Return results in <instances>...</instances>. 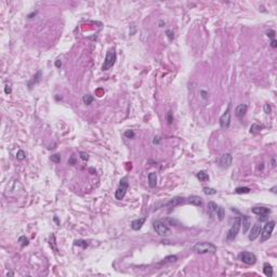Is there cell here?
Returning <instances> with one entry per match:
<instances>
[{
    "instance_id": "cell-29",
    "label": "cell",
    "mask_w": 277,
    "mask_h": 277,
    "mask_svg": "<svg viewBox=\"0 0 277 277\" xmlns=\"http://www.w3.org/2000/svg\"><path fill=\"white\" fill-rule=\"evenodd\" d=\"M25 158H26L25 152L22 151V149L18 151V153H16V159H18V160H23V159H25Z\"/></svg>"
},
{
    "instance_id": "cell-41",
    "label": "cell",
    "mask_w": 277,
    "mask_h": 277,
    "mask_svg": "<svg viewBox=\"0 0 277 277\" xmlns=\"http://www.w3.org/2000/svg\"><path fill=\"white\" fill-rule=\"evenodd\" d=\"M55 66L58 67V68H60V67L62 66V61H61L60 58H58V60H56V61H55Z\"/></svg>"
},
{
    "instance_id": "cell-1",
    "label": "cell",
    "mask_w": 277,
    "mask_h": 277,
    "mask_svg": "<svg viewBox=\"0 0 277 277\" xmlns=\"http://www.w3.org/2000/svg\"><path fill=\"white\" fill-rule=\"evenodd\" d=\"M193 251H195L199 255H206V253H210L213 255L217 252V247L208 241H202V242H197L196 245L193 247Z\"/></svg>"
},
{
    "instance_id": "cell-35",
    "label": "cell",
    "mask_w": 277,
    "mask_h": 277,
    "mask_svg": "<svg viewBox=\"0 0 277 277\" xmlns=\"http://www.w3.org/2000/svg\"><path fill=\"white\" fill-rule=\"evenodd\" d=\"M80 158L82 159V160H85V161H88V159H89V155L87 154V153H85V152H81L80 154Z\"/></svg>"
},
{
    "instance_id": "cell-27",
    "label": "cell",
    "mask_w": 277,
    "mask_h": 277,
    "mask_svg": "<svg viewBox=\"0 0 277 277\" xmlns=\"http://www.w3.org/2000/svg\"><path fill=\"white\" fill-rule=\"evenodd\" d=\"M250 188L247 187V186H242V187H237L234 192L236 193V194H248V193H250Z\"/></svg>"
},
{
    "instance_id": "cell-12",
    "label": "cell",
    "mask_w": 277,
    "mask_h": 277,
    "mask_svg": "<svg viewBox=\"0 0 277 277\" xmlns=\"http://www.w3.org/2000/svg\"><path fill=\"white\" fill-rule=\"evenodd\" d=\"M241 225H242V233L246 234L251 226V219L248 215H242V218H241Z\"/></svg>"
},
{
    "instance_id": "cell-32",
    "label": "cell",
    "mask_w": 277,
    "mask_h": 277,
    "mask_svg": "<svg viewBox=\"0 0 277 277\" xmlns=\"http://www.w3.org/2000/svg\"><path fill=\"white\" fill-rule=\"evenodd\" d=\"M50 159L53 161V162H55V164H60V162H61V156H60L58 154L52 155V156L50 157Z\"/></svg>"
},
{
    "instance_id": "cell-9",
    "label": "cell",
    "mask_w": 277,
    "mask_h": 277,
    "mask_svg": "<svg viewBox=\"0 0 277 277\" xmlns=\"http://www.w3.org/2000/svg\"><path fill=\"white\" fill-rule=\"evenodd\" d=\"M232 161H233V156L231 154L226 153V154H223L222 156L220 157V159L218 160V164H219V166L221 168L227 169L228 167H231V165H232Z\"/></svg>"
},
{
    "instance_id": "cell-30",
    "label": "cell",
    "mask_w": 277,
    "mask_h": 277,
    "mask_svg": "<svg viewBox=\"0 0 277 277\" xmlns=\"http://www.w3.org/2000/svg\"><path fill=\"white\" fill-rule=\"evenodd\" d=\"M18 242L21 244V246L22 247H25L28 245V239L26 238V236H21L20 238H18Z\"/></svg>"
},
{
    "instance_id": "cell-20",
    "label": "cell",
    "mask_w": 277,
    "mask_h": 277,
    "mask_svg": "<svg viewBox=\"0 0 277 277\" xmlns=\"http://www.w3.org/2000/svg\"><path fill=\"white\" fill-rule=\"evenodd\" d=\"M263 273L265 276L272 277L273 276V267L270 263H264L263 265Z\"/></svg>"
},
{
    "instance_id": "cell-43",
    "label": "cell",
    "mask_w": 277,
    "mask_h": 277,
    "mask_svg": "<svg viewBox=\"0 0 277 277\" xmlns=\"http://www.w3.org/2000/svg\"><path fill=\"white\" fill-rule=\"evenodd\" d=\"M271 47H272V48H276L277 47V41L275 40V39H273V40L271 41Z\"/></svg>"
},
{
    "instance_id": "cell-6",
    "label": "cell",
    "mask_w": 277,
    "mask_h": 277,
    "mask_svg": "<svg viewBox=\"0 0 277 277\" xmlns=\"http://www.w3.org/2000/svg\"><path fill=\"white\" fill-rule=\"evenodd\" d=\"M128 187H129V182H128V178L125 177L120 180V183H119V186L117 188L116 193H115V197L116 199L118 200H121L124 199V197L126 196V193L128 191Z\"/></svg>"
},
{
    "instance_id": "cell-36",
    "label": "cell",
    "mask_w": 277,
    "mask_h": 277,
    "mask_svg": "<svg viewBox=\"0 0 277 277\" xmlns=\"http://www.w3.org/2000/svg\"><path fill=\"white\" fill-rule=\"evenodd\" d=\"M264 112H265V114H271V112H272L271 105H270V104H267V103L264 105Z\"/></svg>"
},
{
    "instance_id": "cell-26",
    "label": "cell",
    "mask_w": 277,
    "mask_h": 277,
    "mask_svg": "<svg viewBox=\"0 0 277 277\" xmlns=\"http://www.w3.org/2000/svg\"><path fill=\"white\" fill-rule=\"evenodd\" d=\"M74 245L75 246H79V247H82L84 249H86L87 247L89 246V242L87 240H82V239H78V240H75V242H74Z\"/></svg>"
},
{
    "instance_id": "cell-33",
    "label": "cell",
    "mask_w": 277,
    "mask_h": 277,
    "mask_svg": "<svg viewBox=\"0 0 277 277\" xmlns=\"http://www.w3.org/2000/svg\"><path fill=\"white\" fill-rule=\"evenodd\" d=\"M275 35H276V33H275V31H272V29H270V31H266V36L270 37L271 39H275Z\"/></svg>"
},
{
    "instance_id": "cell-16",
    "label": "cell",
    "mask_w": 277,
    "mask_h": 277,
    "mask_svg": "<svg viewBox=\"0 0 277 277\" xmlns=\"http://www.w3.org/2000/svg\"><path fill=\"white\" fill-rule=\"evenodd\" d=\"M186 204H191V205L200 207L202 205V199L199 196H189L186 198Z\"/></svg>"
},
{
    "instance_id": "cell-40",
    "label": "cell",
    "mask_w": 277,
    "mask_h": 277,
    "mask_svg": "<svg viewBox=\"0 0 277 277\" xmlns=\"http://www.w3.org/2000/svg\"><path fill=\"white\" fill-rule=\"evenodd\" d=\"M172 121H173V119H172V112H169L168 113V124L171 125Z\"/></svg>"
},
{
    "instance_id": "cell-4",
    "label": "cell",
    "mask_w": 277,
    "mask_h": 277,
    "mask_svg": "<svg viewBox=\"0 0 277 277\" xmlns=\"http://www.w3.org/2000/svg\"><path fill=\"white\" fill-rule=\"evenodd\" d=\"M240 226H241V218L240 217H238V218H236L235 222L233 223L231 228L228 229L227 234H226V240L227 241L234 240V239L236 238L237 234H238V232H239V229H240Z\"/></svg>"
},
{
    "instance_id": "cell-25",
    "label": "cell",
    "mask_w": 277,
    "mask_h": 277,
    "mask_svg": "<svg viewBox=\"0 0 277 277\" xmlns=\"http://www.w3.org/2000/svg\"><path fill=\"white\" fill-rule=\"evenodd\" d=\"M82 101H84V103H85L86 105H90V104L94 101V98L91 94H85L84 98H82Z\"/></svg>"
},
{
    "instance_id": "cell-45",
    "label": "cell",
    "mask_w": 277,
    "mask_h": 277,
    "mask_svg": "<svg viewBox=\"0 0 277 277\" xmlns=\"http://www.w3.org/2000/svg\"><path fill=\"white\" fill-rule=\"evenodd\" d=\"M36 14H37V11H35V12H33V13L29 14V15H28L27 18H33V16H34V15H36Z\"/></svg>"
},
{
    "instance_id": "cell-42",
    "label": "cell",
    "mask_w": 277,
    "mask_h": 277,
    "mask_svg": "<svg viewBox=\"0 0 277 277\" xmlns=\"http://www.w3.org/2000/svg\"><path fill=\"white\" fill-rule=\"evenodd\" d=\"M11 91H12V90H11V88H10L9 86H8V85L5 86V93L9 94V93H11Z\"/></svg>"
},
{
    "instance_id": "cell-7",
    "label": "cell",
    "mask_w": 277,
    "mask_h": 277,
    "mask_svg": "<svg viewBox=\"0 0 277 277\" xmlns=\"http://www.w3.org/2000/svg\"><path fill=\"white\" fill-rule=\"evenodd\" d=\"M238 259L240 260L242 263L247 264V265H253L257 262V257L255 253L252 252H248V251H242L238 255Z\"/></svg>"
},
{
    "instance_id": "cell-11",
    "label": "cell",
    "mask_w": 277,
    "mask_h": 277,
    "mask_svg": "<svg viewBox=\"0 0 277 277\" xmlns=\"http://www.w3.org/2000/svg\"><path fill=\"white\" fill-rule=\"evenodd\" d=\"M182 204H186V198H183V197H174V198H171L168 202H166L165 206L175 207V206L182 205Z\"/></svg>"
},
{
    "instance_id": "cell-34",
    "label": "cell",
    "mask_w": 277,
    "mask_h": 277,
    "mask_svg": "<svg viewBox=\"0 0 277 277\" xmlns=\"http://www.w3.org/2000/svg\"><path fill=\"white\" fill-rule=\"evenodd\" d=\"M166 34H167V37L169 38V40H173V38H174V34H173V31H170V29H168V31H166Z\"/></svg>"
},
{
    "instance_id": "cell-15",
    "label": "cell",
    "mask_w": 277,
    "mask_h": 277,
    "mask_svg": "<svg viewBox=\"0 0 277 277\" xmlns=\"http://www.w3.org/2000/svg\"><path fill=\"white\" fill-rule=\"evenodd\" d=\"M247 109H248V106H247V105L240 104V105H238L236 107V109H235V115H236L238 118H242V117L246 115Z\"/></svg>"
},
{
    "instance_id": "cell-31",
    "label": "cell",
    "mask_w": 277,
    "mask_h": 277,
    "mask_svg": "<svg viewBox=\"0 0 277 277\" xmlns=\"http://www.w3.org/2000/svg\"><path fill=\"white\" fill-rule=\"evenodd\" d=\"M124 135H125V138H133L135 133H134L133 130H127L125 133H124Z\"/></svg>"
},
{
    "instance_id": "cell-18",
    "label": "cell",
    "mask_w": 277,
    "mask_h": 277,
    "mask_svg": "<svg viewBox=\"0 0 277 277\" xmlns=\"http://www.w3.org/2000/svg\"><path fill=\"white\" fill-rule=\"evenodd\" d=\"M148 185L152 188L156 187L157 185V174L156 172H151L148 174Z\"/></svg>"
},
{
    "instance_id": "cell-13",
    "label": "cell",
    "mask_w": 277,
    "mask_h": 277,
    "mask_svg": "<svg viewBox=\"0 0 277 277\" xmlns=\"http://www.w3.org/2000/svg\"><path fill=\"white\" fill-rule=\"evenodd\" d=\"M145 220H146V218H138V219L133 220L132 223H131V228H132L133 231L141 229L142 226H143V224L145 223Z\"/></svg>"
},
{
    "instance_id": "cell-38",
    "label": "cell",
    "mask_w": 277,
    "mask_h": 277,
    "mask_svg": "<svg viewBox=\"0 0 277 277\" xmlns=\"http://www.w3.org/2000/svg\"><path fill=\"white\" fill-rule=\"evenodd\" d=\"M267 220H268V215H260V217H259V221H260V222H265V221H267Z\"/></svg>"
},
{
    "instance_id": "cell-44",
    "label": "cell",
    "mask_w": 277,
    "mask_h": 277,
    "mask_svg": "<svg viewBox=\"0 0 277 277\" xmlns=\"http://www.w3.org/2000/svg\"><path fill=\"white\" fill-rule=\"evenodd\" d=\"M200 93L202 94V98H207V92H206V91H202V90H201Z\"/></svg>"
},
{
    "instance_id": "cell-28",
    "label": "cell",
    "mask_w": 277,
    "mask_h": 277,
    "mask_svg": "<svg viewBox=\"0 0 277 277\" xmlns=\"http://www.w3.org/2000/svg\"><path fill=\"white\" fill-rule=\"evenodd\" d=\"M202 191H204V193H205L206 195H215V194H217V189L211 187H204Z\"/></svg>"
},
{
    "instance_id": "cell-24",
    "label": "cell",
    "mask_w": 277,
    "mask_h": 277,
    "mask_svg": "<svg viewBox=\"0 0 277 277\" xmlns=\"http://www.w3.org/2000/svg\"><path fill=\"white\" fill-rule=\"evenodd\" d=\"M217 217H218V219H219V221H223L224 220V217H225V210H224L223 207H221V206H219L218 207V210H217Z\"/></svg>"
},
{
    "instance_id": "cell-21",
    "label": "cell",
    "mask_w": 277,
    "mask_h": 277,
    "mask_svg": "<svg viewBox=\"0 0 277 277\" xmlns=\"http://www.w3.org/2000/svg\"><path fill=\"white\" fill-rule=\"evenodd\" d=\"M178 261V257L177 255H168L166 257L165 259L160 261L159 264H168V263H173V262H177Z\"/></svg>"
},
{
    "instance_id": "cell-3",
    "label": "cell",
    "mask_w": 277,
    "mask_h": 277,
    "mask_svg": "<svg viewBox=\"0 0 277 277\" xmlns=\"http://www.w3.org/2000/svg\"><path fill=\"white\" fill-rule=\"evenodd\" d=\"M115 61H116V52H115L114 48H111L106 52L105 60H104V63L102 65V71H108L109 68H112L115 64Z\"/></svg>"
},
{
    "instance_id": "cell-47",
    "label": "cell",
    "mask_w": 277,
    "mask_h": 277,
    "mask_svg": "<svg viewBox=\"0 0 277 277\" xmlns=\"http://www.w3.org/2000/svg\"><path fill=\"white\" fill-rule=\"evenodd\" d=\"M54 221L56 222V224H58H58H60V223H58V217H54Z\"/></svg>"
},
{
    "instance_id": "cell-37",
    "label": "cell",
    "mask_w": 277,
    "mask_h": 277,
    "mask_svg": "<svg viewBox=\"0 0 277 277\" xmlns=\"http://www.w3.org/2000/svg\"><path fill=\"white\" fill-rule=\"evenodd\" d=\"M76 164V159H75V155H72L71 156V158L68 159V165H71V166H74Z\"/></svg>"
},
{
    "instance_id": "cell-23",
    "label": "cell",
    "mask_w": 277,
    "mask_h": 277,
    "mask_svg": "<svg viewBox=\"0 0 277 277\" xmlns=\"http://www.w3.org/2000/svg\"><path fill=\"white\" fill-rule=\"evenodd\" d=\"M196 178L199 180L200 182H206V181L209 180V175H208V173H206L205 171H199L196 174Z\"/></svg>"
},
{
    "instance_id": "cell-2",
    "label": "cell",
    "mask_w": 277,
    "mask_h": 277,
    "mask_svg": "<svg viewBox=\"0 0 277 277\" xmlns=\"http://www.w3.org/2000/svg\"><path fill=\"white\" fill-rule=\"evenodd\" d=\"M153 227L154 231L159 235V236H169L171 234V229L169 228V226L162 222L161 220H156L153 222Z\"/></svg>"
},
{
    "instance_id": "cell-10",
    "label": "cell",
    "mask_w": 277,
    "mask_h": 277,
    "mask_svg": "<svg viewBox=\"0 0 277 277\" xmlns=\"http://www.w3.org/2000/svg\"><path fill=\"white\" fill-rule=\"evenodd\" d=\"M261 229H262V225L259 223L255 224L252 227H251V231H250V234H249V236H248V238H249V240L250 241H255L258 237L260 236V233H261Z\"/></svg>"
},
{
    "instance_id": "cell-22",
    "label": "cell",
    "mask_w": 277,
    "mask_h": 277,
    "mask_svg": "<svg viewBox=\"0 0 277 277\" xmlns=\"http://www.w3.org/2000/svg\"><path fill=\"white\" fill-rule=\"evenodd\" d=\"M263 129V126L259 125V124H252L250 127V133L252 134H258L260 133V131Z\"/></svg>"
},
{
    "instance_id": "cell-5",
    "label": "cell",
    "mask_w": 277,
    "mask_h": 277,
    "mask_svg": "<svg viewBox=\"0 0 277 277\" xmlns=\"http://www.w3.org/2000/svg\"><path fill=\"white\" fill-rule=\"evenodd\" d=\"M275 225H276V222H275V221H268V222H266V224L262 227L261 233H260L261 241L267 240L268 238L271 237L273 231H274V228H275Z\"/></svg>"
},
{
    "instance_id": "cell-14",
    "label": "cell",
    "mask_w": 277,
    "mask_h": 277,
    "mask_svg": "<svg viewBox=\"0 0 277 277\" xmlns=\"http://www.w3.org/2000/svg\"><path fill=\"white\" fill-rule=\"evenodd\" d=\"M252 212L258 215H265L271 213V209L266 208V207H253L252 208Z\"/></svg>"
},
{
    "instance_id": "cell-46",
    "label": "cell",
    "mask_w": 277,
    "mask_h": 277,
    "mask_svg": "<svg viewBox=\"0 0 277 277\" xmlns=\"http://www.w3.org/2000/svg\"><path fill=\"white\" fill-rule=\"evenodd\" d=\"M272 166H273V167H275V166H276V164H275V158H272Z\"/></svg>"
},
{
    "instance_id": "cell-8",
    "label": "cell",
    "mask_w": 277,
    "mask_h": 277,
    "mask_svg": "<svg viewBox=\"0 0 277 277\" xmlns=\"http://www.w3.org/2000/svg\"><path fill=\"white\" fill-rule=\"evenodd\" d=\"M219 122L221 128H223V129L229 128V126H231V103L228 104L227 108H226V111L224 112L223 115L220 117Z\"/></svg>"
},
{
    "instance_id": "cell-17",
    "label": "cell",
    "mask_w": 277,
    "mask_h": 277,
    "mask_svg": "<svg viewBox=\"0 0 277 277\" xmlns=\"http://www.w3.org/2000/svg\"><path fill=\"white\" fill-rule=\"evenodd\" d=\"M41 76H42V73H41V71H38V72L36 73V75L33 77L31 81H29V82H28V87H29V89H31V87H33V86L36 85V84H38V82L41 80Z\"/></svg>"
},
{
    "instance_id": "cell-39",
    "label": "cell",
    "mask_w": 277,
    "mask_h": 277,
    "mask_svg": "<svg viewBox=\"0 0 277 277\" xmlns=\"http://www.w3.org/2000/svg\"><path fill=\"white\" fill-rule=\"evenodd\" d=\"M159 143H160V136L157 135V136H155L154 140H153V144H154V145H158Z\"/></svg>"
},
{
    "instance_id": "cell-19",
    "label": "cell",
    "mask_w": 277,
    "mask_h": 277,
    "mask_svg": "<svg viewBox=\"0 0 277 277\" xmlns=\"http://www.w3.org/2000/svg\"><path fill=\"white\" fill-rule=\"evenodd\" d=\"M218 207H219V206L217 205L215 201H209V202H208V212H209V215H210L211 217L217 213Z\"/></svg>"
}]
</instances>
